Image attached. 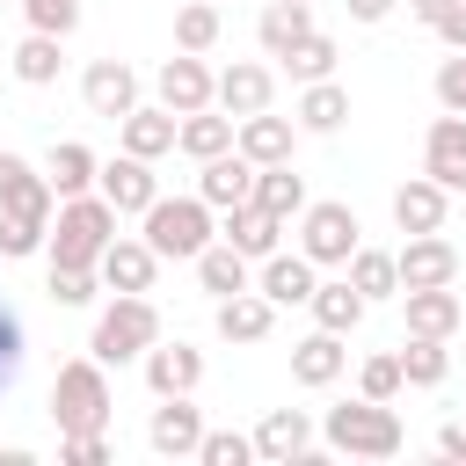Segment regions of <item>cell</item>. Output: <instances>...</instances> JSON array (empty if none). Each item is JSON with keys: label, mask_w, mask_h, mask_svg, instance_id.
Listing matches in <instances>:
<instances>
[{"label": "cell", "mask_w": 466, "mask_h": 466, "mask_svg": "<svg viewBox=\"0 0 466 466\" xmlns=\"http://www.w3.org/2000/svg\"><path fill=\"white\" fill-rule=\"evenodd\" d=\"M138 371H146L153 400H160V393H197V386H204V350H197V342H167V335H160V342L138 357Z\"/></svg>", "instance_id": "obj_16"}, {"label": "cell", "mask_w": 466, "mask_h": 466, "mask_svg": "<svg viewBox=\"0 0 466 466\" xmlns=\"http://www.w3.org/2000/svg\"><path fill=\"white\" fill-rule=\"evenodd\" d=\"M218 36H226V15H218L211 0H182V7H175V51H197V58H204Z\"/></svg>", "instance_id": "obj_37"}, {"label": "cell", "mask_w": 466, "mask_h": 466, "mask_svg": "<svg viewBox=\"0 0 466 466\" xmlns=\"http://www.w3.org/2000/svg\"><path fill=\"white\" fill-rule=\"evenodd\" d=\"M7 73H15L22 87H51V80L66 73V36H44V29H29V36L7 51Z\"/></svg>", "instance_id": "obj_31"}, {"label": "cell", "mask_w": 466, "mask_h": 466, "mask_svg": "<svg viewBox=\"0 0 466 466\" xmlns=\"http://www.w3.org/2000/svg\"><path fill=\"white\" fill-rule=\"evenodd\" d=\"M400 313H408V335L451 342L466 320V299H459V284H422V291H400Z\"/></svg>", "instance_id": "obj_20"}, {"label": "cell", "mask_w": 466, "mask_h": 466, "mask_svg": "<svg viewBox=\"0 0 466 466\" xmlns=\"http://www.w3.org/2000/svg\"><path fill=\"white\" fill-rule=\"evenodd\" d=\"M342 277H350L371 306H379V299H400V269H393V255H386V248H364V240H357V255L342 262Z\"/></svg>", "instance_id": "obj_35"}, {"label": "cell", "mask_w": 466, "mask_h": 466, "mask_svg": "<svg viewBox=\"0 0 466 466\" xmlns=\"http://www.w3.org/2000/svg\"><path fill=\"white\" fill-rule=\"evenodd\" d=\"M313 284H320V269H313L299 248H277V255H262V262H255V291H262L269 306H306V299H313Z\"/></svg>", "instance_id": "obj_19"}, {"label": "cell", "mask_w": 466, "mask_h": 466, "mask_svg": "<svg viewBox=\"0 0 466 466\" xmlns=\"http://www.w3.org/2000/svg\"><path fill=\"white\" fill-rule=\"evenodd\" d=\"M95 146H80V138H51V153H44V182H51V197H80V189H95Z\"/></svg>", "instance_id": "obj_32"}, {"label": "cell", "mask_w": 466, "mask_h": 466, "mask_svg": "<svg viewBox=\"0 0 466 466\" xmlns=\"http://www.w3.org/2000/svg\"><path fill=\"white\" fill-rule=\"evenodd\" d=\"M437 451H444V459H466V415H444V430H437Z\"/></svg>", "instance_id": "obj_47"}, {"label": "cell", "mask_w": 466, "mask_h": 466, "mask_svg": "<svg viewBox=\"0 0 466 466\" xmlns=\"http://www.w3.org/2000/svg\"><path fill=\"white\" fill-rule=\"evenodd\" d=\"M255 459V437H240V430H204V444H197V466H248Z\"/></svg>", "instance_id": "obj_43"}, {"label": "cell", "mask_w": 466, "mask_h": 466, "mask_svg": "<svg viewBox=\"0 0 466 466\" xmlns=\"http://www.w3.org/2000/svg\"><path fill=\"white\" fill-rule=\"evenodd\" d=\"M291 124H299V131H313V138H335V131L350 124V87H342L335 73H328V80H306V87H299Z\"/></svg>", "instance_id": "obj_26"}, {"label": "cell", "mask_w": 466, "mask_h": 466, "mask_svg": "<svg viewBox=\"0 0 466 466\" xmlns=\"http://www.w3.org/2000/svg\"><path fill=\"white\" fill-rule=\"evenodd\" d=\"M342 7H350V22H386L400 0H342Z\"/></svg>", "instance_id": "obj_49"}, {"label": "cell", "mask_w": 466, "mask_h": 466, "mask_svg": "<svg viewBox=\"0 0 466 466\" xmlns=\"http://www.w3.org/2000/svg\"><path fill=\"white\" fill-rule=\"evenodd\" d=\"M444 218H451V189H437L430 175H408L393 189V226L400 233H444Z\"/></svg>", "instance_id": "obj_24"}, {"label": "cell", "mask_w": 466, "mask_h": 466, "mask_svg": "<svg viewBox=\"0 0 466 466\" xmlns=\"http://www.w3.org/2000/svg\"><path fill=\"white\" fill-rule=\"evenodd\" d=\"M400 7H408V22H422V29H437V22H444V15L459 7V0H400Z\"/></svg>", "instance_id": "obj_48"}, {"label": "cell", "mask_w": 466, "mask_h": 466, "mask_svg": "<svg viewBox=\"0 0 466 466\" xmlns=\"http://www.w3.org/2000/svg\"><path fill=\"white\" fill-rule=\"evenodd\" d=\"M211 328H218V342H269L277 306L248 284V291H233V299H211Z\"/></svg>", "instance_id": "obj_21"}, {"label": "cell", "mask_w": 466, "mask_h": 466, "mask_svg": "<svg viewBox=\"0 0 466 466\" xmlns=\"http://www.w3.org/2000/svg\"><path fill=\"white\" fill-rule=\"evenodd\" d=\"M95 277H102V291H153V277H160V255L146 248V233H116V240L102 248Z\"/></svg>", "instance_id": "obj_15"}, {"label": "cell", "mask_w": 466, "mask_h": 466, "mask_svg": "<svg viewBox=\"0 0 466 466\" xmlns=\"http://www.w3.org/2000/svg\"><path fill=\"white\" fill-rule=\"evenodd\" d=\"M153 95H160L175 116H189V109H211V66H204L197 51H175V58H160V73H153Z\"/></svg>", "instance_id": "obj_17"}, {"label": "cell", "mask_w": 466, "mask_h": 466, "mask_svg": "<svg viewBox=\"0 0 466 466\" xmlns=\"http://www.w3.org/2000/svg\"><path fill=\"white\" fill-rule=\"evenodd\" d=\"M0 66H7V51H0Z\"/></svg>", "instance_id": "obj_51"}, {"label": "cell", "mask_w": 466, "mask_h": 466, "mask_svg": "<svg viewBox=\"0 0 466 466\" xmlns=\"http://www.w3.org/2000/svg\"><path fill=\"white\" fill-rule=\"evenodd\" d=\"M189 269H197V291H204V299H233V291H248V284H255V262H248L233 240H211Z\"/></svg>", "instance_id": "obj_28"}, {"label": "cell", "mask_w": 466, "mask_h": 466, "mask_svg": "<svg viewBox=\"0 0 466 466\" xmlns=\"http://www.w3.org/2000/svg\"><path fill=\"white\" fill-rule=\"evenodd\" d=\"M306 29H313V0H269V7L255 15V44H262V58H284Z\"/></svg>", "instance_id": "obj_33"}, {"label": "cell", "mask_w": 466, "mask_h": 466, "mask_svg": "<svg viewBox=\"0 0 466 466\" xmlns=\"http://www.w3.org/2000/svg\"><path fill=\"white\" fill-rule=\"evenodd\" d=\"M197 197L211 204V211H233V204H248L255 197V160L233 146V153H211V160H197Z\"/></svg>", "instance_id": "obj_18"}, {"label": "cell", "mask_w": 466, "mask_h": 466, "mask_svg": "<svg viewBox=\"0 0 466 466\" xmlns=\"http://www.w3.org/2000/svg\"><path fill=\"white\" fill-rule=\"evenodd\" d=\"M153 342H160V306H153L146 291H116V299L95 313L87 357H95V364H138Z\"/></svg>", "instance_id": "obj_5"}, {"label": "cell", "mask_w": 466, "mask_h": 466, "mask_svg": "<svg viewBox=\"0 0 466 466\" xmlns=\"http://www.w3.org/2000/svg\"><path fill=\"white\" fill-rule=\"evenodd\" d=\"M44 233H51V226H36V218H22V211H0V262L44 255Z\"/></svg>", "instance_id": "obj_41"}, {"label": "cell", "mask_w": 466, "mask_h": 466, "mask_svg": "<svg viewBox=\"0 0 466 466\" xmlns=\"http://www.w3.org/2000/svg\"><path fill=\"white\" fill-rule=\"evenodd\" d=\"M269 95H277V73L262 58H233V66L211 73V102L226 116H255V109H269Z\"/></svg>", "instance_id": "obj_9"}, {"label": "cell", "mask_w": 466, "mask_h": 466, "mask_svg": "<svg viewBox=\"0 0 466 466\" xmlns=\"http://www.w3.org/2000/svg\"><path fill=\"white\" fill-rule=\"evenodd\" d=\"M0 211H22V218H36V226H51V211H58L44 167L22 160V153H7V146H0Z\"/></svg>", "instance_id": "obj_13"}, {"label": "cell", "mask_w": 466, "mask_h": 466, "mask_svg": "<svg viewBox=\"0 0 466 466\" xmlns=\"http://www.w3.org/2000/svg\"><path fill=\"white\" fill-rule=\"evenodd\" d=\"M437 36H444V44H451V51H466V0H459V7H451V15H444V22H437Z\"/></svg>", "instance_id": "obj_50"}, {"label": "cell", "mask_w": 466, "mask_h": 466, "mask_svg": "<svg viewBox=\"0 0 466 466\" xmlns=\"http://www.w3.org/2000/svg\"><path fill=\"white\" fill-rule=\"evenodd\" d=\"M218 240H233L248 262H262L284 248V218H269L262 204H233V211H218Z\"/></svg>", "instance_id": "obj_27"}, {"label": "cell", "mask_w": 466, "mask_h": 466, "mask_svg": "<svg viewBox=\"0 0 466 466\" xmlns=\"http://www.w3.org/2000/svg\"><path fill=\"white\" fill-rule=\"evenodd\" d=\"M80 102H87V116H124V109H138V73L124 66V58H87V73H80Z\"/></svg>", "instance_id": "obj_14"}, {"label": "cell", "mask_w": 466, "mask_h": 466, "mask_svg": "<svg viewBox=\"0 0 466 466\" xmlns=\"http://www.w3.org/2000/svg\"><path fill=\"white\" fill-rule=\"evenodd\" d=\"M95 189L116 204V218H138V211L160 197V175H153V160H138V153H116V160H102V167H95Z\"/></svg>", "instance_id": "obj_10"}, {"label": "cell", "mask_w": 466, "mask_h": 466, "mask_svg": "<svg viewBox=\"0 0 466 466\" xmlns=\"http://www.w3.org/2000/svg\"><path fill=\"white\" fill-rule=\"evenodd\" d=\"M277 66H284L299 87H306V80H328V73H335V36H328V29H306V36H299Z\"/></svg>", "instance_id": "obj_38"}, {"label": "cell", "mask_w": 466, "mask_h": 466, "mask_svg": "<svg viewBox=\"0 0 466 466\" xmlns=\"http://www.w3.org/2000/svg\"><path fill=\"white\" fill-rule=\"evenodd\" d=\"M146 248L160 255V262H197L211 240H218V211L189 189V197H153L146 211Z\"/></svg>", "instance_id": "obj_3"}, {"label": "cell", "mask_w": 466, "mask_h": 466, "mask_svg": "<svg viewBox=\"0 0 466 466\" xmlns=\"http://www.w3.org/2000/svg\"><path fill=\"white\" fill-rule=\"evenodd\" d=\"M248 204H262L269 218H284V226H291V218L306 211V175H299L291 160H277V167H255V197H248Z\"/></svg>", "instance_id": "obj_34"}, {"label": "cell", "mask_w": 466, "mask_h": 466, "mask_svg": "<svg viewBox=\"0 0 466 466\" xmlns=\"http://www.w3.org/2000/svg\"><path fill=\"white\" fill-rule=\"evenodd\" d=\"M15 7H22V22L44 29V36H73V29H80V0H15Z\"/></svg>", "instance_id": "obj_42"}, {"label": "cell", "mask_w": 466, "mask_h": 466, "mask_svg": "<svg viewBox=\"0 0 466 466\" xmlns=\"http://www.w3.org/2000/svg\"><path fill=\"white\" fill-rule=\"evenodd\" d=\"M320 437H328V451H342V459H393L400 444H408V430H400V408L393 400H335L328 415H320Z\"/></svg>", "instance_id": "obj_2"}, {"label": "cell", "mask_w": 466, "mask_h": 466, "mask_svg": "<svg viewBox=\"0 0 466 466\" xmlns=\"http://www.w3.org/2000/svg\"><path fill=\"white\" fill-rule=\"evenodd\" d=\"M306 313H313V328H335V335H350V328L371 313V299H364L350 277H320V284H313V299H306Z\"/></svg>", "instance_id": "obj_30"}, {"label": "cell", "mask_w": 466, "mask_h": 466, "mask_svg": "<svg viewBox=\"0 0 466 466\" xmlns=\"http://www.w3.org/2000/svg\"><path fill=\"white\" fill-rule=\"evenodd\" d=\"M233 124H240V116H226L218 102H211V109H189V116H175V153H189V160L233 153Z\"/></svg>", "instance_id": "obj_29"}, {"label": "cell", "mask_w": 466, "mask_h": 466, "mask_svg": "<svg viewBox=\"0 0 466 466\" xmlns=\"http://www.w3.org/2000/svg\"><path fill=\"white\" fill-rule=\"evenodd\" d=\"M109 240H116V204H109L102 189H80V197H58V211H51V233H44V262L95 269Z\"/></svg>", "instance_id": "obj_1"}, {"label": "cell", "mask_w": 466, "mask_h": 466, "mask_svg": "<svg viewBox=\"0 0 466 466\" xmlns=\"http://www.w3.org/2000/svg\"><path fill=\"white\" fill-rule=\"evenodd\" d=\"M146 444H153L160 459H197V444H204V408H197L189 393H160V408L146 415Z\"/></svg>", "instance_id": "obj_7"}, {"label": "cell", "mask_w": 466, "mask_h": 466, "mask_svg": "<svg viewBox=\"0 0 466 466\" xmlns=\"http://www.w3.org/2000/svg\"><path fill=\"white\" fill-rule=\"evenodd\" d=\"M393 269H400V291H422V284H459V248L444 233H408L393 248Z\"/></svg>", "instance_id": "obj_8"}, {"label": "cell", "mask_w": 466, "mask_h": 466, "mask_svg": "<svg viewBox=\"0 0 466 466\" xmlns=\"http://www.w3.org/2000/svg\"><path fill=\"white\" fill-rule=\"evenodd\" d=\"M422 175L437 182V189H466V116L459 109H444V116H430V138H422Z\"/></svg>", "instance_id": "obj_12"}, {"label": "cell", "mask_w": 466, "mask_h": 466, "mask_svg": "<svg viewBox=\"0 0 466 466\" xmlns=\"http://www.w3.org/2000/svg\"><path fill=\"white\" fill-rule=\"evenodd\" d=\"M313 415L306 408H269L262 422H255V459H269V466H299V459H313Z\"/></svg>", "instance_id": "obj_11"}, {"label": "cell", "mask_w": 466, "mask_h": 466, "mask_svg": "<svg viewBox=\"0 0 466 466\" xmlns=\"http://www.w3.org/2000/svg\"><path fill=\"white\" fill-rule=\"evenodd\" d=\"M22 379V313L0 299V393Z\"/></svg>", "instance_id": "obj_44"}, {"label": "cell", "mask_w": 466, "mask_h": 466, "mask_svg": "<svg viewBox=\"0 0 466 466\" xmlns=\"http://www.w3.org/2000/svg\"><path fill=\"white\" fill-rule=\"evenodd\" d=\"M44 291H51V306L80 313V306H95V299H102V277H95V269H73V262H51Z\"/></svg>", "instance_id": "obj_39"}, {"label": "cell", "mask_w": 466, "mask_h": 466, "mask_svg": "<svg viewBox=\"0 0 466 466\" xmlns=\"http://www.w3.org/2000/svg\"><path fill=\"white\" fill-rule=\"evenodd\" d=\"M58 459H66V466H109V430H80V437H58Z\"/></svg>", "instance_id": "obj_45"}, {"label": "cell", "mask_w": 466, "mask_h": 466, "mask_svg": "<svg viewBox=\"0 0 466 466\" xmlns=\"http://www.w3.org/2000/svg\"><path fill=\"white\" fill-rule=\"evenodd\" d=\"M437 102H444V109H459V116H466V51H451V58H444V66H437Z\"/></svg>", "instance_id": "obj_46"}, {"label": "cell", "mask_w": 466, "mask_h": 466, "mask_svg": "<svg viewBox=\"0 0 466 466\" xmlns=\"http://www.w3.org/2000/svg\"><path fill=\"white\" fill-rule=\"evenodd\" d=\"M116 146L138 153V160L175 153V109H167V102H138V109H124V116H116Z\"/></svg>", "instance_id": "obj_22"}, {"label": "cell", "mask_w": 466, "mask_h": 466, "mask_svg": "<svg viewBox=\"0 0 466 466\" xmlns=\"http://www.w3.org/2000/svg\"><path fill=\"white\" fill-rule=\"evenodd\" d=\"M342 371H350V350H342V335H335V328H313V335H299V342H291V379H299V386H313V393H320V386H335Z\"/></svg>", "instance_id": "obj_25"}, {"label": "cell", "mask_w": 466, "mask_h": 466, "mask_svg": "<svg viewBox=\"0 0 466 466\" xmlns=\"http://www.w3.org/2000/svg\"><path fill=\"white\" fill-rule=\"evenodd\" d=\"M233 146H240L255 167H277V160H291V153H299V124H291V116L255 109V116H240V124H233Z\"/></svg>", "instance_id": "obj_23"}, {"label": "cell", "mask_w": 466, "mask_h": 466, "mask_svg": "<svg viewBox=\"0 0 466 466\" xmlns=\"http://www.w3.org/2000/svg\"><path fill=\"white\" fill-rule=\"evenodd\" d=\"M299 226V255L313 262V269H342L350 255H357V240H364V226H357V211L350 204H335V197H306V211L291 218Z\"/></svg>", "instance_id": "obj_6"}, {"label": "cell", "mask_w": 466, "mask_h": 466, "mask_svg": "<svg viewBox=\"0 0 466 466\" xmlns=\"http://www.w3.org/2000/svg\"><path fill=\"white\" fill-rule=\"evenodd\" d=\"M109 408H116V393H109V364H95L87 350L66 357L58 379H51V422H58V437L109 430Z\"/></svg>", "instance_id": "obj_4"}, {"label": "cell", "mask_w": 466, "mask_h": 466, "mask_svg": "<svg viewBox=\"0 0 466 466\" xmlns=\"http://www.w3.org/2000/svg\"><path fill=\"white\" fill-rule=\"evenodd\" d=\"M393 357H400V379H408V386H444V379H451V350H444L437 335H408Z\"/></svg>", "instance_id": "obj_36"}, {"label": "cell", "mask_w": 466, "mask_h": 466, "mask_svg": "<svg viewBox=\"0 0 466 466\" xmlns=\"http://www.w3.org/2000/svg\"><path fill=\"white\" fill-rule=\"evenodd\" d=\"M357 393H364V400H400V393H408L400 357H393V350H371V357L357 364Z\"/></svg>", "instance_id": "obj_40"}]
</instances>
